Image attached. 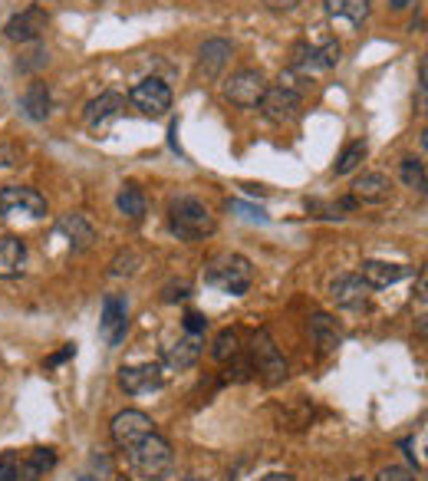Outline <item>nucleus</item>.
Segmentation results:
<instances>
[{
    "label": "nucleus",
    "mask_w": 428,
    "mask_h": 481,
    "mask_svg": "<svg viewBox=\"0 0 428 481\" xmlns=\"http://www.w3.org/2000/svg\"><path fill=\"white\" fill-rule=\"evenodd\" d=\"M125 459H129V468L145 481H162L175 465L172 445H168V439H162L158 432H149L145 439L129 445V449H125Z\"/></svg>",
    "instance_id": "nucleus-1"
},
{
    "label": "nucleus",
    "mask_w": 428,
    "mask_h": 481,
    "mask_svg": "<svg viewBox=\"0 0 428 481\" xmlns=\"http://www.w3.org/2000/svg\"><path fill=\"white\" fill-rule=\"evenodd\" d=\"M204 284L218 287L221 294H231V297H244L254 284V267L241 254H218L204 267Z\"/></svg>",
    "instance_id": "nucleus-2"
},
{
    "label": "nucleus",
    "mask_w": 428,
    "mask_h": 481,
    "mask_svg": "<svg viewBox=\"0 0 428 481\" xmlns=\"http://www.w3.org/2000/svg\"><path fill=\"white\" fill-rule=\"evenodd\" d=\"M168 228L182 241H201V237L214 235V215L198 198H175L168 205Z\"/></svg>",
    "instance_id": "nucleus-3"
},
{
    "label": "nucleus",
    "mask_w": 428,
    "mask_h": 481,
    "mask_svg": "<svg viewBox=\"0 0 428 481\" xmlns=\"http://www.w3.org/2000/svg\"><path fill=\"white\" fill-rule=\"evenodd\" d=\"M251 369L264 379L267 386H277V382L287 379V359L280 356V349L274 347V339H270L267 330L254 333V343H251Z\"/></svg>",
    "instance_id": "nucleus-4"
},
{
    "label": "nucleus",
    "mask_w": 428,
    "mask_h": 481,
    "mask_svg": "<svg viewBox=\"0 0 428 481\" xmlns=\"http://www.w3.org/2000/svg\"><path fill=\"white\" fill-rule=\"evenodd\" d=\"M0 215L47 218V198L27 185H7V188H0Z\"/></svg>",
    "instance_id": "nucleus-5"
},
{
    "label": "nucleus",
    "mask_w": 428,
    "mask_h": 481,
    "mask_svg": "<svg viewBox=\"0 0 428 481\" xmlns=\"http://www.w3.org/2000/svg\"><path fill=\"white\" fill-rule=\"evenodd\" d=\"M129 103L139 109L142 116H165L172 109V90L165 86L158 76H149V80L135 82L133 92H129Z\"/></svg>",
    "instance_id": "nucleus-6"
},
{
    "label": "nucleus",
    "mask_w": 428,
    "mask_h": 481,
    "mask_svg": "<svg viewBox=\"0 0 428 481\" xmlns=\"http://www.w3.org/2000/svg\"><path fill=\"white\" fill-rule=\"evenodd\" d=\"M267 92V76L261 70H237L225 86V96L241 109H254Z\"/></svg>",
    "instance_id": "nucleus-7"
},
{
    "label": "nucleus",
    "mask_w": 428,
    "mask_h": 481,
    "mask_svg": "<svg viewBox=\"0 0 428 481\" xmlns=\"http://www.w3.org/2000/svg\"><path fill=\"white\" fill-rule=\"evenodd\" d=\"M300 92L294 90V86H287V82H280V86H267L264 99H261V113L270 119V123H290V119H296L300 116Z\"/></svg>",
    "instance_id": "nucleus-8"
},
{
    "label": "nucleus",
    "mask_w": 428,
    "mask_h": 481,
    "mask_svg": "<svg viewBox=\"0 0 428 481\" xmlns=\"http://www.w3.org/2000/svg\"><path fill=\"white\" fill-rule=\"evenodd\" d=\"M47 23H50V17H47L43 7H27V11L13 13L11 21L4 23V37L13 43H33L43 37Z\"/></svg>",
    "instance_id": "nucleus-9"
},
{
    "label": "nucleus",
    "mask_w": 428,
    "mask_h": 481,
    "mask_svg": "<svg viewBox=\"0 0 428 481\" xmlns=\"http://www.w3.org/2000/svg\"><path fill=\"white\" fill-rule=\"evenodd\" d=\"M109 432H113V442L119 449H129V445H135L139 439H145L149 432H155V422L139 409H125L113 419Z\"/></svg>",
    "instance_id": "nucleus-10"
},
{
    "label": "nucleus",
    "mask_w": 428,
    "mask_h": 481,
    "mask_svg": "<svg viewBox=\"0 0 428 481\" xmlns=\"http://www.w3.org/2000/svg\"><path fill=\"white\" fill-rule=\"evenodd\" d=\"M129 330V304L123 297H106L102 300V320H99V337L109 347H119Z\"/></svg>",
    "instance_id": "nucleus-11"
},
{
    "label": "nucleus",
    "mask_w": 428,
    "mask_h": 481,
    "mask_svg": "<svg viewBox=\"0 0 428 481\" xmlns=\"http://www.w3.org/2000/svg\"><path fill=\"white\" fill-rule=\"evenodd\" d=\"M119 386L129 396H142V392L162 390V366L158 363H139V366L119 369Z\"/></svg>",
    "instance_id": "nucleus-12"
},
{
    "label": "nucleus",
    "mask_w": 428,
    "mask_h": 481,
    "mask_svg": "<svg viewBox=\"0 0 428 481\" xmlns=\"http://www.w3.org/2000/svg\"><path fill=\"white\" fill-rule=\"evenodd\" d=\"M330 300L343 310H359L369 304V284L359 274H343L330 284Z\"/></svg>",
    "instance_id": "nucleus-13"
},
{
    "label": "nucleus",
    "mask_w": 428,
    "mask_h": 481,
    "mask_svg": "<svg viewBox=\"0 0 428 481\" xmlns=\"http://www.w3.org/2000/svg\"><path fill=\"white\" fill-rule=\"evenodd\" d=\"M415 274V267H406V264H389V261H363V271L359 277L369 284V290H379V287H392L398 280H406V277Z\"/></svg>",
    "instance_id": "nucleus-14"
},
{
    "label": "nucleus",
    "mask_w": 428,
    "mask_h": 481,
    "mask_svg": "<svg viewBox=\"0 0 428 481\" xmlns=\"http://www.w3.org/2000/svg\"><path fill=\"white\" fill-rule=\"evenodd\" d=\"M231 43L221 40V37H214V40H204V47L198 50V76L204 80H214V76H221V70L227 66L231 60Z\"/></svg>",
    "instance_id": "nucleus-15"
},
{
    "label": "nucleus",
    "mask_w": 428,
    "mask_h": 481,
    "mask_svg": "<svg viewBox=\"0 0 428 481\" xmlns=\"http://www.w3.org/2000/svg\"><path fill=\"white\" fill-rule=\"evenodd\" d=\"M123 109H125L123 92H99V96L86 106V125H90V129H102L106 123L119 119Z\"/></svg>",
    "instance_id": "nucleus-16"
},
{
    "label": "nucleus",
    "mask_w": 428,
    "mask_h": 481,
    "mask_svg": "<svg viewBox=\"0 0 428 481\" xmlns=\"http://www.w3.org/2000/svg\"><path fill=\"white\" fill-rule=\"evenodd\" d=\"M389 195H392V185H389L386 175L369 172L353 185V195L349 198H353L356 205H382V202H389Z\"/></svg>",
    "instance_id": "nucleus-17"
},
{
    "label": "nucleus",
    "mask_w": 428,
    "mask_h": 481,
    "mask_svg": "<svg viewBox=\"0 0 428 481\" xmlns=\"http://www.w3.org/2000/svg\"><path fill=\"white\" fill-rule=\"evenodd\" d=\"M198 356H201V337L188 333L184 339H178V343H172V347L165 349V366L182 373V369H192L198 363Z\"/></svg>",
    "instance_id": "nucleus-18"
},
{
    "label": "nucleus",
    "mask_w": 428,
    "mask_h": 481,
    "mask_svg": "<svg viewBox=\"0 0 428 481\" xmlns=\"http://www.w3.org/2000/svg\"><path fill=\"white\" fill-rule=\"evenodd\" d=\"M27 264V245H23L21 237H0V277L7 280V277H17Z\"/></svg>",
    "instance_id": "nucleus-19"
},
{
    "label": "nucleus",
    "mask_w": 428,
    "mask_h": 481,
    "mask_svg": "<svg viewBox=\"0 0 428 481\" xmlns=\"http://www.w3.org/2000/svg\"><path fill=\"white\" fill-rule=\"evenodd\" d=\"M56 465V451L53 449H30L21 455V481H43Z\"/></svg>",
    "instance_id": "nucleus-20"
},
{
    "label": "nucleus",
    "mask_w": 428,
    "mask_h": 481,
    "mask_svg": "<svg viewBox=\"0 0 428 481\" xmlns=\"http://www.w3.org/2000/svg\"><path fill=\"white\" fill-rule=\"evenodd\" d=\"M21 106L33 123H47V116H50V109H53V99H50L47 82H30V90L21 96Z\"/></svg>",
    "instance_id": "nucleus-21"
},
{
    "label": "nucleus",
    "mask_w": 428,
    "mask_h": 481,
    "mask_svg": "<svg viewBox=\"0 0 428 481\" xmlns=\"http://www.w3.org/2000/svg\"><path fill=\"white\" fill-rule=\"evenodd\" d=\"M60 231L70 237V245H73V251H76V254H80V251H86V247L96 241V231H92V225L82 215H63L60 218Z\"/></svg>",
    "instance_id": "nucleus-22"
},
{
    "label": "nucleus",
    "mask_w": 428,
    "mask_h": 481,
    "mask_svg": "<svg viewBox=\"0 0 428 481\" xmlns=\"http://www.w3.org/2000/svg\"><path fill=\"white\" fill-rule=\"evenodd\" d=\"M116 205H119V211H123L129 221H142L145 218V192L139 188V185H123V192H119V198H116Z\"/></svg>",
    "instance_id": "nucleus-23"
},
{
    "label": "nucleus",
    "mask_w": 428,
    "mask_h": 481,
    "mask_svg": "<svg viewBox=\"0 0 428 481\" xmlns=\"http://www.w3.org/2000/svg\"><path fill=\"white\" fill-rule=\"evenodd\" d=\"M211 356L218 359V363H235V359L241 356V337H237V330H221V333L214 337Z\"/></svg>",
    "instance_id": "nucleus-24"
},
{
    "label": "nucleus",
    "mask_w": 428,
    "mask_h": 481,
    "mask_svg": "<svg viewBox=\"0 0 428 481\" xmlns=\"http://www.w3.org/2000/svg\"><path fill=\"white\" fill-rule=\"evenodd\" d=\"M327 11L330 17H343L349 23L366 21L369 13V0H327Z\"/></svg>",
    "instance_id": "nucleus-25"
},
{
    "label": "nucleus",
    "mask_w": 428,
    "mask_h": 481,
    "mask_svg": "<svg viewBox=\"0 0 428 481\" xmlns=\"http://www.w3.org/2000/svg\"><path fill=\"white\" fill-rule=\"evenodd\" d=\"M398 172H402V182L412 188V192H425V162L422 159H415V155H408V159H402V165H398Z\"/></svg>",
    "instance_id": "nucleus-26"
},
{
    "label": "nucleus",
    "mask_w": 428,
    "mask_h": 481,
    "mask_svg": "<svg viewBox=\"0 0 428 481\" xmlns=\"http://www.w3.org/2000/svg\"><path fill=\"white\" fill-rule=\"evenodd\" d=\"M310 333L316 337V343L323 349H333L339 343V333L337 327H333V320L327 317V314H316L313 320H310Z\"/></svg>",
    "instance_id": "nucleus-27"
},
{
    "label": "nucleus",
    "mask_w": 428,
    "mask_h": 481,
    "mask_svg": "<svg viewBox=\"0 0 428 481\" xmlns=\"http://www.w3.org/2000/svg\"><path fill=\"white\" fill-rule=\"evenodd\" d=\"M366 152H369V145L359 139V142H349L347 149H343V155H339V162H337V168L333 172L337 175H349V172H356L359 165H363V159H366Z\"/></svg>",
    "instance_id": "nucleus-28"
},
{
    "label": "nucleus",
    "mask_w": 428,
    "mask_h": 481,
    "mask_svg": "<svg viewBox=\"0 0 428 481\" xmlns=\"http://www.w3.org/2000/svg\"><path fill=\"white\" fill-rule=\"evenodd\" d=\"M0 481H21V455L17 451L0 455Z\"/></svg>",
    "instance_id": "nucleus-29"
},
{
    "label": "nucleus",
    "mask_w": 428,
    "mask_h": 481,
    "mask_svg": "<svg viewBox=\"0 0 428 481\" xmlns=\"http://www.w3.org/2000/svg\"><path fill=\"white\" fill-rule=\"evenodd\" d=\"M188 290H192V284H188V280H178V284H168L162 290V300L165 304H175V300H182V297H188Z\"/></svg>",
    "instance_id": "nucleus-30"
},
{
    "label": "nucleus",
    "mask_w": 428,
    "mask_h": 481,
    "mask_svg": "<svg viewBox=\"0 0 428 481\" xmlns=\"http://www.w3.org/2000/svg\"><path fill=\"white\" fill-rule=\"evenodd\" d=\"M376 481H415V475L408 468H402V465H389V468L379 471Z\"/></svg>",
    "instance_id": "nucleus-31"
},
{
    "label": "nucleus",
    "mask_w": 428,
    "mask_h": 481,
    "mask_svg": "<svg viewBox=\"0 0 428 481\" xmlns=\"http://www.w3.org/2000/svg\"><path fill=\"white\" fill-rule=\"evenodd\" d=\"M231 211H237V215H244V218H251V221H267V215L261 211V208H254V205H244V202H231Z\"/></svg>",
    "instance_id": "nucleus-32"
},
{
    "label": "nucleus",
    "mask_w": 428,
    "mask_h": 481,
    "mask_svg": "<svg viewBox=\"0 0 428 481\" xmlns=\"http://www.w3.org/2000/svg\"><path fill=\"white\" fill-rule=\"evenodd\" d=\"M204 327H208V320L201 317V314H184V330H188V333H194V337H201L204 333Z\"/></svg>",
    "instance_id": "nucleus-33"
},
{
    "label": "nucleus",
    "mask_w": 428,
    "mask_h": 481,
    "mask_svg": "<svg viewBox=\"0 0 428 481\" xmlns=\"http://www.w3.org/2000/svg\"><path fill=\"white\" fill-rule=\"evenodd\" d=\"M264 4H267V11L290 13V11H296V4H300V0H264Z\"/></svg>",
    "instance_id": "nucleus-34"
},
{
    "label": "nucleus",
    "mask_w": 428,
    "mask_h": 481,
    "mask_svg": "<svg viewBox=\"0 0 428 481\" xmlns=\"http://www.w3.org/2000/svg\"><path fill=\"white\" fill-rule=\"evenodd\" d=\"M73 353H76V347H73V343H66V349H63V353H56V356L47 359V366H56V363H63V359H70Z\"/></svg>",
    "instance_id": "nucleus-35"
},
{
    "label": "nucleus",
    "mask_w": 428,
    "mask_h": 481,
    "mask_svg": "<svg viewBox=\"0 0 428 481\" xmlns=\"http://www.w3.org/2000/svg\"><path fill=\"white\" fill-rule=\"evenodd\" d=\"M261 481H294L290 475H284V471H270V475H264Z\"/></svg>",
    "instance_id": "nucleus-36"
},
{
    "label": "nucleus",
    "mask_w": 428,
    "mask_h": 481,
    "mask_svg": "<svg viewBox=\"0 0 428 481\" xmlns=\"http://www.w3.org/2000/svg\"><path fill=\"white\" fill-rule=\"evenodd\" d=\"M408 4H415V0H389V7H392V11H406Z\"/></svg>",
    "instance_id": "nucleus-37"
},
{
    "label": "nucleus",
    "mask_w": 428,
    "mask_h": 481,
    "mask_svg": "<svg viewBox=\"0 0 428 481\" xmlns=\"http://www.w3.org/2000/svg\"><path fill=\"white\" fill-rule=\"evenodd\" d=\"M347 481H366V478H359V475H356V478H347Z\"/></svg>",
    "instance_id": "nucleus-38"
},
{
    "label": "nucleus",
    "mask_w": 428,
    "mask_h": 481,
    "mask_svg": "<svg viewBox=\"0 0 428 481\" xmlns=\"http://www.w3.org/2000/svg\"><path fill=\"white\" fill-rule=\"evenodd\" d=\"M184 481H188V478H184Z\"/></svg>",
    "instance_id": "nucleus-39"
}]
</instances>
